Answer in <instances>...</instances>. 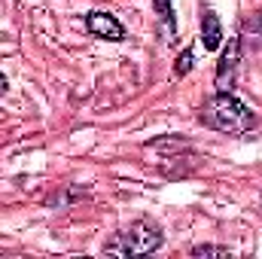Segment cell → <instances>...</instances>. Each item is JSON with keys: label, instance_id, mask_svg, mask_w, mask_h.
I'll list each match as a JSON object with an SVG mask.
<instances>
[{"label": "cell", "instance_id": "6da1fadb", "mask_svg": "<svg viewBox=\"0 0 262 259\" xmlns=\"http://www.w3.org/2000/svg\"><path fill=\"white\" fill-rule=\"evenodd\" d=\"M198 119H201L204 128H213L220 134H232V137L250 134L256 128V113L241 98H235L232 92H216L213 98H207L201 104Z\"/></svg>", "mask_w": 262, "mask_h": 259}, {"label": "cell", "instance_id": "7a4b0ae2", "mask_svg": "<svg viewBox=\"0 0 262 259\" xmlns=\"http://www.w3.org/2000/svg\"><path fill=\"white\" fill-rule=\"evenodd\" d=\"M162 244H165L162 226L152 220H137L104 244V253H110V256H146V253H156Z\"/></svg>", "mask_w": 262, "mask_h": 259}, {"label": "cell", "instance_id": "3957f363", "mask_svg": "<svg viewBox=\"0 0 262 259\" xmlns=\"http://www.w3.org/2000/svg\"><path fill=\"white\" fill-rule=\"evenodd\" d=\"M85 28L92 37H101V40H110V43H122L125 40V28L116 15L110 12H101V9H92L85 15Z\"/></svg>", "mask_w": 262, "mask_h": 259}, {"label": "cell", "instance_id": "277c9868", "mask_svg": "<svg viewBox=\"0 0 262 259\" xmlns=\"http://www.w3.org/2000/svg\"><path fill=\"white\" fill-rule=\"evenodd\" d=\"M238 64H241V40H229V46L223 49L220 55V64H216V92H232L235 85V73H238Z\"/></svg>", "mask_w": 262, "mask_h": 259}, {"label": "cell", "instance_id": "5b68a950", "mask_svg": "<svg viewBox=\"0 0 262 259\" xmlns=\"http://www.w3.org/2000/svg\"><path fill=\"white\" fill-rule=\"evenodd\" d=\"M201 43L207 52H216L223 46V25L213 9H201Z\"/></svg>", "mask_w": 262, "mask_h": 259}, {"label": "cell", "instance_id": "8992f818", "mask_svg": "<svg viewBox=\"0 0 262 259\" xmlns=\"http://www.w3.org/2000/svg\"><path fill=\"white\" fill-rule=\"evenodd\" d=\"M156 6V18H159V34H162V43H174L177 40V18H174V6L171 0H152Z\"/></svg>", "mask_w": 262, "mask_h": 259}, {"label": "cell", "instance_id": "52a82bcc", "mask_svg": "<svg viewBox=\"0 0 262 259\" xmlns=\"http://www.w3.org/2000/svg\"><path fill=\"white\" fill-rule=\"evenodd\" d=\"M241 37L253 46V49H262V9L259 12H250L241 25Z\"/></svg>", "mask_w": 262, "mask_h": 259}, {"label": "cell", "instance_id": "ba28073f", "mask_svg": "<svg viewBox=\"0 0 262 259\" xmlns=\"http://www.w3.org/2000/svg\"><path fill=\"white\" fill-rule=\"evenodd\" d=\"M192 256H213V259H229L232 256V250L229 247H213V244H198L189 250Z\"/></svg>", "mask_w": 262, "mask_h": 259}, {"label": "cell", "instance_id": "9c48e42d", "mask_svg": "<svg viewBox=\"0 0 262 259\" xmlns=\"http://www.w3.org/2000/svg\"><path fill=\"white\" fill-rule=\"evenodd\" d=\"M192 61H195V52L192 49H183L177 55V61H174V76H186L192 70Z\"/></svg>", "mask_w": 262, "mask_h": 259}, {"label": "cell", "instance_id": "30bf717a", "mask_svg": "<svg viewBox=\"0 0 262 259\" xmlns=\"http://www.w3.org/2000/svg\"><path fill=\"white\" fill-rule=\"evenodd\" d=\"M6 89H9V82H6V76H3V73H0V95H3V92H6Z\"/></svg>", "mask_w": 262, "mask_h": 259}]
</instances>
